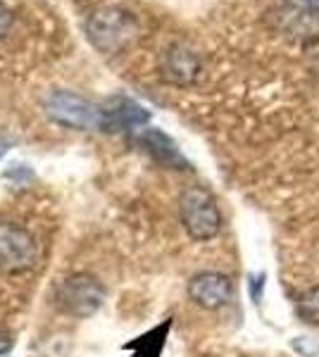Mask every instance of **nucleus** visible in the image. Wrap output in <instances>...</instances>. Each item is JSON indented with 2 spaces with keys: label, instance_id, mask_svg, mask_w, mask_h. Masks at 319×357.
Instances as JSON below:
<instances>
[{
  "label": "nucleus",
  "instance_id": "f257e3e1",
  "mask_svg": "<svg viewBox=\"0 0 319 357\" xmlns=\"http://www.w3.org/2000/svg\"><path fill=\"white\" fill-rule=\"evenodd\" d=\"M179 215L186 234L193 241H210L222 229V215H219L217 200L202 186H193L184 191L179 200Z\"/></svg>",
  "mask_w": 319,
  "mask_h": 357
},
{
  "label": "nucleus",
  "instance_id": "f03ea898",
  "mask_svg": "<svg viewBox=\"0 0 319 357\" xmlns=\"http://www.w3.org/2000/svg\"><path fill=\"white\" fill-rule=\"evenodd\" d=\"M43 110L53 122L62 126H72V129H105V114L103 105L86 100L72 91H53L45 96Z\"/></svg>",
  "mask_w": 319,
  "mask_h": 357
},
{
  "label": "nucleus",
  "instance_id": "7ed1b4c3",
  "mask_svg": "<svg viewBox=\"0 0 319 357\" xmlns=\"http://www.w3.org/2000/svg\"><path fill=\"white\" fill-rule=\"evenodd\" d=\"M105 289L94 274H72L55 289V303L62 312L72 317H91L103 307Z\"/></svg>",
  "mask_w": 319,
  "mask_h": 357
},
{
  "label": "nucleus",
  "instance_id": "20e7f679",
  "mask_svg": "<svg viewBox=\"0 0 319 357\" xmlns=\"http://www.w3.org/2000/svg\"><path fill=\"white\" fill-rule=\"evenodd\" d=\"M89 41L96 45L101 53H112V50L124 48L126 41L136 33V20L117 8H105L101 13L91 15L86 24Z\"/></svg>",
  "mask_w": 319,
  "mask_h": 357
},
{
  "label": "nucleus",
  "instance_id": "39448f33",
  "mask_svg": "<svg viewBox=\"0 0 319 357\" xmlns=\"http://www.w3.org/2000/svg\"><path fill=\"white\" fill-rule=\"evenodd\" d=\"M38 260V245L34 236L20 224L0 222V272L22 274Z\"/></svg>",
  "mask_w": 319,
  "mask_h": 357
},
{
  "label": "nucleus",
  "instance_id": "423d86ee",
  "mask_svg": "<svg viewBox=\"0 0 319 357\" xmlns=\"http://www.w3.org/2000/svg\"><path fill=\"white\" fill-rule=\"evenodd\" d=\"M231 279L219 272H202L188 281V298L205 310H219L231 301Z\"/></svg>",
  "mask_w": 319,
  "mask_h": 357
},
{
  "label": "nucleus",
  "instance_id": "0eeeda50",
  "mask_svg": "<svg viewBox=\"0 0 319 357\" xmlns=\"http://www.w3.org/2000/svg\"><path fill=\"white\" fill-rule=\"evenodd\" d=\"M103 114H105V131L141 129L150 119L146 107L133 102L131 98H112L107 105H103Z\"/></svg>",
  "mask_w": 319,
  "mask_h": 357
},
{
  "label": "nucleus",
  "instance_id": "6e6552de",
  "mask_svg": "<svg viewBox=\"0 0 319 357\" xmlns=\"http://www.w3.org/2000/svg\"><path fill=\"white\" fill-rule=\"evenodd\" d=\"M141 143L148 148V153L158 160L160 165L172 167V169H184L186 167V158L177 148V143L172 141L167 134H162L160 129H146L141 134Z\"/></svg>",
  "mask_w": 319,
  "mask_h": 357
},
{
  "label": "nucleus",
  "instance_id": "1a4fd4ad",
  "mask_svg": "<svg viewBox=\"0 0 319 357\" xmlns=\"http://www.w3.org/2000/svg\"><path fill=\"white\" fill-rule=\"evenodd\" d=\"M162 77L170 84L186 86L198 77V60L184 48H172L162 60Z\"/></svg>",
  "mask_w": 319,
  "mask_h": 357
},
{
  "label": "nucleus",
  "instance_id": "9d476101",
  "mask_svg": "<svg viewBox=\"0 0 319 357\" xmlns=\"http://www.w3.org/2000/svg\"><path fill=\"white\" fill-rule=\"evenodd\" d=\"M172 321H165L162 326H158V329L143 333V336H138L136 341L126 343L124 348L126 350H138L133 357H160L162 353V345H165V338H167V331H170Z\"/></svg>",
  "mask_w": 319,
  "mask_h": 357
},
{
  "label": "nucleus",
  "instance_id": "9b49d317",
  "mask_svg": "<svg viewBox=\"0 0 319 357\" xmlns=\"http://www.w3.org/2000/svg\"><path fill=\"white\" fill-rule=\"evenodd\" d=\"M295 314L305 324H319V286L305 291L295 303Z\"/></svg>",
  "mask_w": 319,
  "mask_h": 357
},
{
  "label": "nucleus",
  "instance_id": "f8f14e48",
  "mask_svg": "<svg viewBox=\"0 0 319 357\" xmlns=\"http://www.w3.org/2000/svg\"><path fill=\"white\" fill-rule=\"evenodd\" d=\"M293 348L298 350V353H303L305 357H312V355L319 353V345L310 343L307 338H298V341H293Z\"/></svg>",
  "mask_w": 319,
  "mask_h": 357
},
{
  "label": "nucleus",
  "instance_id": "ddd939ff",
  "mask_svg": "<svg viewBox=\"0 0 319 357\" xmlns=\"http://www.w3.org/2000/svg\"><path fill=\"white\" fill-rule=\"evenodd\" d=\"M10 26H13V13H10V10L5 8L3 3H0V38L8 33Z\"/></svg>",
  "mask_w": 319,
  "mask_h": 357
},
{
  "label": "nucleus",
  "instance_id": "4468645a",
  "mask_svg": "<svg viewBox=\"0 0 319 357\" xmlns=\"http://www.w3.org/2000/svg\"><path fill=\"white\" fill-rule=\"evenodd\" d=\"M13 345H15V338L10 336L8 331H0V355L10 353V350H13Z\"/></svg>",
  "mask_w": 319,
  "mask_h": 357
}]
</instances>
